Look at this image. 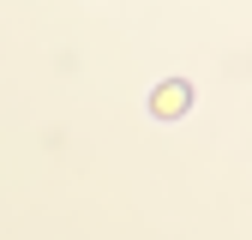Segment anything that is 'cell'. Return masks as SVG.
Wrapping results in <instances>:
<instances>
[{"label": "cell", "mask_w": 252, "mask_h": 240, "mask_svg": "<svg viewBox=\"0 0 252 240\" xmlns=\"http://www.w3.org/2000/svg\"><path fill=\"white\" fill-rule=\"evenodd\" d=\"M186 108H192V84H186V78L156 84V96H150V114H156V120H174V114H186Z\"/></svg>", "instance_id": "cell-1"}]
</instances>
